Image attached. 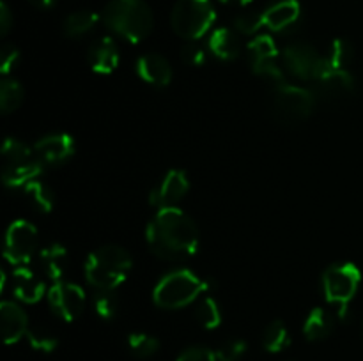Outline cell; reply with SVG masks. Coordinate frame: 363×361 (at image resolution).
Returning <instances> with one entry per match:
<instances>
[{"label": "cell", "mask_w": 363, "mask_h": 361, "mask_svg": "<svg viewBox=\"0 0 363 361\" xmlns=\"http://www.w3.org/2000/svg\"><path fill=\"white\" fill-rule=\"evenodd\" d=\"M149 250L169 262H181L197 253L201 236L194 219L179 207L158 209L145 229Z\"/></svg>", "instance_id": "obj_1"}, {"label": "cell", "mask_w": 363, "mask_h": 361, "mask_svg": "<svg viewBox=\"0 0 363 361\" xmlns=\"http://www.w3.org/2000/svg\"><path fill=\"white\" fill-rule=\"evenodd\" d=\"M131 268L133 258L128 250L117 244H106L89 255L84 273L96 290H116L128 278Z\"/></svg>", "instance_id": "obj_2"}, {"label": "cell", "mask_w": 363, "mask_h": 361, "mask_svg": "<svg viewBox=\"0 0 363 361\" xmlns=\"http://www.w3.org/2000/svg\"><path fill=\"white\" fill-rule=\"evenodd\" d=\"M101 18L110 30L130 42L144 41L155 23L151 7L144 0H110Z\"/></svg>", "instance_id": "obj_3"}, {"label": "cell", "mask_w": 363, "mask_h": 361, "mask_svg": "<svg viewBox=\"0 0 363 361\" xmlns=\"http://www.w3.org/2000/svg\"><path fill=\"white\" fill-rule=\"evenodd\" d=\"M211 289V282L202 280L188 269H177L160 280L155 287L152 299L160 308L165 310H179L194 303L202 292Z\"/></svg>", "instance_id": "obj_4"}, {"label": "cell", "mask_w": 363, "mask_h": 361, "mask_svg": "<svg viewBox=\"0 0 363 361\" xmlns=\"http://www.w3.org/2000/svg\"><path fill=\"white\" fill-rule=\"evenodd\" d=\"M360 283V269L351 262L332 264L323 273V292H325L326 301L335 306L337 315L340 319H346L350 303L357 296Z\"/></svg>", "instance_id": "obj_5"}, {"label": "cell", "mask_w": 363, "mask_h": 361, "mask_svg": "<svg viewBox=\"0 0 363 361\" xmlns=\"http://www.w3.org/2000/svg\"><path fill=\"white\" fill-rule=\"evenodd\" d=\"M216 20L211 0H177L170 14V25L179 38L197 41L204 38Z\"/></svg>", "instance_id": "obj_6"}, {"label": "cell", "mask_w": 363, "mask_h": 361, "mask_svg": "<svg viewBox=\"0 0 363 361\" xmlns=\"http://www.w3.org/2000/svg\"><path fill=\"white\" fill-rule=\"evenodd\" d=\"M315 108V92L298 85L284 84L275 87L273 112L279 122L286 126L301 124L312 115Z\"/></svg>", "instance_id": "obj_7"}, {"label": "cell", "mask_w": 363, "mask_h": 361, "mask_svg": "<svg viewBox=\"0 0 363 361\" xmlns=\"http://www.w3.org/2000/svg\"><path fill=\"white\" fill-rule=\"evenodd\" d=\"M39 246L38 229L27 219H16L11 223L6 234V246L4 255L7 262L16 268L27 265L32 260Z\"/></svg>", "instance_id": "obj_8"}, {"label": "cell", "mask_w": 363, "mask_h": 361, "mask_svg": "<svg viewBox=\"0 0 363 361\" xmlns=\"http://www.w3.org/2000/svg\"><path fill=\"white\" fill-rule=\"evenodd\" d=\"M284 57V66L286 69L293 74L294 78H300V80H315L318 78L319 69L323 66V60L325 57H321L318 53V50L312 45L303 41L291 42L284 48L282 52Z\"/></svg>", "instance_id": "obj_9"}, {"label": "cell", "mask_w": 363, "mask_h": 361, "mask_svg": "<svg viewBox=\"0 0 363 361\" xmlns=\"http://www.w3.org/2000/svg\"><path fill=\"white\" fill-rule=\"evenodd\" d=\"M48 304L53 314L64 322L77 321L85 308V292L71 282H57L48 290Z\"/></svg>", "instance_id": "obj_10"}, {"label": "cell", "mask_w": 363, "mask_h": 361, "mask_svg": "<svg viewBox=\"0 0 363 361\" xmlns=\"http://www.w3.org/2000/svg\"><path fill=\"white\" fill-rule=\"evenodd\" d=\"M190 190V180L183 170H170L149 195V204L156 209L176 207Z\"/></svg>", "instance_id": "obj_11"}, {"label": "cell", "mask_w": 363, "mask_h": 361, "mask_svg": "<svg viewBox=\"0 0 363 361\" xmlns=\"http://www.w3.org/2000/svg\"><path fill=\"white\" fill-rule=\"evenodd\" d=\"M318 92L319 96L328 99H339L351 96L354 92V76L350 73V69H335L323 60V66L319 69L318 78Z\"/></svg>", "instance_id": "obj_12"}, {"label": "cell", "mask_w": 363, "mask_h": 361, "mask_svg": "<svg viewBox=\"0 0 363 361\" xmlns=\"http://www.w3.org/2000/svg\"><path fill=\"white\" fill-rule=\"evenodd\" d=\"M34 154L43 165H62L74 154L73 137L67 133L46 134L35 142Z\"/></svg>", "instance_id": "obj_13"}, {"label": "cell", "mask_w": 363, "mask_h": 361, "mask_svg": "<svg viewBox=\"0 0 363 361\" xmlns=\"http://www.w3.org/2000/svg\"><path fill=\"white\" fill-rule=\"evenodd\" d=\"M87 60L92 71L98 74H110L119 67L121 53L112 38H99L89 46Z\"/></svg>", "instance_id": "obj_14"}, {"label": "cell", "mask_w": 363, "mask_h": 361, "mask_svg": "<svg viewBox=\"0 0 363 361\" xmlns=\"http://www.w3.org/2000/svg\"><path fill=\"white\" fill-rule=\"evenodd\" d=\"M0 328H2L4 342L7 345L16 343L21 336H27L28 317L23 308L13 301H2L0 304Z\"/></svg>", "instance_id": "obj_15"}, {"label": "cell", "mask_w": 363, "mask_h": 361, "mask_svg": "<svg viewBox=\"0 0 363 361\" xmlns=\"http://www.w3.org/2000/svg\"><path fill=\"white\" fill-rule=\"evenodd\" d=\"M45 282L27 265H20L13 271V294L21 303H38L45 296Z\"/></svg>", "instance_id": "obj_16"}, {"label": "cell", "mask_w": 363, "mask_h": 361, "mask_svg": "<svg viewBox=\"0 0 363 361\" xmlns=\"http://www.w3.org/2000/svg\"><path fill=\"white\" fill-rule=\"evenodd\" d=\"M137 74L152 87H167L172 81V67L165 57L147 53L137 60Z\"/></svg>", "instance_id": "obj_17"}, {"label": "cell", "mask_w": 363, "mask_h": 361, "mask_svg": "<svg viewBox=\"0 0 363 361\" xmlns=\"http://www.w3.org/2000/svg\"><path fill=\"white\" fill-rule=\"evenodd\" d=\"M301 7L298 0H280L273 4L262 13L264 27L273 32H286L287 28L294 27L300 20Z\"/></svg>", "instance_id": "obj_18"}, {"label": "cell", "mask_w": 363, "mask_h": 361, "mask_svg": "<svg viewBox=\"0 0 363 361\" xmlns=\"http://www.w3.org/2000/svg\"><path fill=\"white\" fill-rule=\"evenodd\" d=\"M43 163L38 158L25 159V161L9 163L2 170V180L7 188H23L25 184L39 179L43 176Z\"/></svg>", "instance_id": "obj_19"}, {"label": "cell", "mask_w": 363, "mask_h": 361, "mask_svg": "<svg viewBox=\"0 0 363 361\" xmlns=\"http://www.w3.org/2000/svg\"><path fill=\"white\" fill-rule=\"evenodd\" d=\"M39 265L53 282H62L67 271V251L60 244L52 243L39 250Z\"/></svg>", "instance_id": "obj_20"}, {"label": "cell", "mask_w": 363, "mask_h": 361, "mask_svg": "<svg viewBox=\"0 0 363 361\" xmlns=\"http://www.w3.org/2000/svg\"><path fill=\"white\" fill-rule=\"evenodd\" d=\"M208 46L213 55L220 60H234L240 55V41L230 28L220 27L211 32Z\"/></svg>", "instance_id": "obj_21"}, {"label": "cell", "mask_w": 363, "mask_h": 361, "mask_svg": "<svg viewBox=\"0 0 363 361\" xmlns=\"http://www.w3.org/2000/svg\"><path fill=\"white\" fill-rule=\"evenodd\" d=\"M333 326H335L333 315L330 314L326 308L318 306L308 314L307 319H305L303 335L305 338L311 340V342H319V340H325L332 335Z\"/></svg>", "instance_id": "obj_22"}, {"label": "cell", "mask_w": 363, "mask_h": 361, "mask_svg": "<svg viewBox=\"0 0 363 361\" xmlns=\"http://www.w3.org/2000/svg\"><path fill=\"white\" fill-rule=\"evenodd\" d=\"M99 21V14L94 11H77V13L66 16L62 23V30L67 38H82L91 32Z\"/></svg>", "instance_id": "obj_23"}, {"label": "cell", "mask_w": 363, "mask_h": 361, "mask_svg": "<svg viewBox=\"0 0 363 361\" xmlns=\"http://www.w3.org/2000/svg\"><path fill=\"white\" fill-rule=\"evenodd\" d=\"M21 190H23L25 197L30 200V204L34 205L38 211L50 212L53 209V205H55V195H53L52 188L46 183H43V180H32V183L25 184Z\"/></svg>", "instance_id": "obj_24"}, {"label": "cell", "mask_w": 363, "mask_h": 361, "mask_svg": "<svg viewBox=\"0 0 363 361\" xmlns=\"http://www.w3.org/2000/svg\"><path fill=\"white\" fill-rule=\"evenodd\" d=\"M291 343V335L287 326L282 321H273L268 328L262 333V347H264L268 353H282L289 347Z\"/></svg>", "instance_id": "obj_25"}, {"label": "cell", "mask_w": 363, "mask_h": 361, "mask_svg": "<svg viewBox=\"0 0 363 361\" xmlns=\"http://www.w3.org/2000/svg\"><path fill=\"white\" fill-rule=\"evenodd\" d=\"M23 101V87L18 80H6L0 84V110L2 113H13Z\"/></svg>", "instance_id": "obj_26"}, {"label": "cell", "mask_w": 363, "mask_h": 361, "mask_svg": "<svg viewBox=\"0 0 363 361\" xmlns=\"http://www.w3.org/2000/svg\"><path fill=\"white\" fill-rule=\"evenodd\" d=\"M248 55L250 62H261V60H272L279 57V48L272 35L262 34L248 42Z\"/></svg>", "instance_id": "obj_27"}, {"label": "cell", "mask_w": 363, "mask_h": 361, "mask_svg": "<svg viewBox=\"0 0 363 361\" xmlns=\"http://www.w3.org/2000/svg\"><path fill=\"white\" fill-rule=\"evenodd\" d=\"M128 347H130V353L133 356L145 360V357H151L158 353L160 342L147 333H131L128 336Z\"/></svg>", "instance_id": "obj_28"}, {"label": "cell", "mask_w": 363, "mask_h": 361, "mask_svg": "<svg viewBox=\"0 0 363 361\" xmlns=\"http://www.w3.org/2000/svg\"><path fill=\"white\" fill-rule=\"evenodd\" d=\"M353 57L354 50L351 42L346 41V39H335L330 46L328 57H325V59L335 69H347V66L353 62Z\"/></svg>", "instance_id": "obj_29"}, {"label": "cell", "mask_w": 363, "mask_h": 361, "mask_svg": "<svg viewBox=\"0 0 363 361\" xmlns=\"http://www.w3.org/2000/svg\"><path fill=\"white\" fill-rule=\"evenodd\" d=\"M94 308L103 321H113L119 314V297L116 290H98L94 297Z\"/></svg>", "instance_id": "obj_30"}, {"label": "cell", "mask_w": 363, "mask_h": 361, "mask_svg": "<svg viewBox=\"0 0 363 361\" xmlns=\"http://www.w3.org/2000/svg\"><path fill=\"white\" fill-rule=\"evenodd\" d=\"M27 340L30 343V347L38 353L50 354L57 349L59 345V340L53 335L52 331H48L46 328H28L27 331Z\"/></svg>", "instance_id": "obj_31"}, {"label": "cell", "mask_w": 363, "mask_h": 361, "mask_svg": "<svg viewBox=\"0 0 363 361\" xmlns=\"http://www.w3.org/2000/svg\"><path fill=\"white\" fill-rule=\"evenodd\" d=\"M250 64H252V71H254L259 78L269 81V84H273L275 87L287 84L286 74H284L282 67L277 64V59L261 60V62H250Z\"/></svg>", "instance_id": "obj_32"}, {"label": "cell", "mask_w": 363, "mask_h": 361, "mask_svg": "<svg viewBox=\"0 0 363 361\" xmlns=\"http://www.w3.org/2000/svg\"><path fill=\"white\" fill-rule=\"evenodd\" d=\"M197 319L206 329L218 328L222 322V311H220L218 303L213 297H204L197 306Z\"/></svg>", "instance_id": "obj_33"}, {"label": "cell", "mask_w": 363, "mask_h": 361, "mask_svg": "<svg viewBox=\"0 0 363 361\" xmlns=\"http://www.w3.org/2000/svg\"><path fill=\"white\" fill-rule=\"evenodd\" d=\"M32 154H34V149H30L27 144H23L21 140H18V138L7 137L6 140H4L2 156H4V159H6V165L34 158Z\"/></svg>", "instance_id": "obj_34"}, {"label": "cell", "mask_w": 363, "mask_h": 361, "mask_svg": "<svg viewBox=\"0 0 363 361\" xmlns=\"http://www.w3.org/2000/svg\"><path fill=\"white\" fill-rule=\"evenodd\" d=\"M261 27H264V18L257 11H245L234 18V28L243 35L255 34Z\"/></svg>", "instance_id": "obj_35"}, {"label": "cell", "mask_w": 363, "mask_h": 361, "mask_svg": "<svg viewBox=\"0 0 363 361\" xmlns=\"http://www.w3.org/2000/svg\"><path fill=\"white\" fill-rule=\"evenodd\" d=\"M247 353V342L245 340H229L223 342L216 349V360L218 361H238Z\"/></svg>", "instance_id": "obj_36"}, {"label": "cell", "mask_w": 363, "mask_h": 361, "mask_svg": "<svg viewBox=\"0 0 363 361\" xmlns=\"http://www.w3.org/2000/svg\"><path fill=\"white\" fill-rule=\"evenodd\" d=\"M181 57L190 66H202L206 62V50L195 41H190L188 45L183 46L181 50Z\"/></svg>", "instance_id": "obj_37"}, {"label": "cell", "mask_w": 363, "mask_h": 361, "mask_svg": "<svg viewBox=\"0 0 363 361\" xmlns=\"http://www.w3.org/2000/svg\"><path fill=\"white\" fill-rule=\"evenodd\" d=\"M176 361H218L216 353L209 350L208 347H188L186 350L177 356Z\"/></svg>", "instance_id": "obj_38"}, {"label": "cell", "mask_w": 363, "mask_h": 361, "mask_svg": "<svg viewBox=\"0 0 363 361\" xmlns=\"http://www.w3.org/2000/svg\"><path fill=\"white\" fill-rule=\"evenodd\" d=\"M18 59H20V53H18V50L14 48V46H4L2 52H0V73H2L4 76L9 74V71L16 66Z\"/></svg>", "instance_id": "obj_39"}, {"label": "cell", "mask_w": 363, "mask_h": 361, "mask_svg": "<svg viewBox=\"0 0 363 361\" xmlns=\"http://www.w3.org/2000/svg\"><path fill=\"white\" fill-rule=\"evenodd\" d=\"M13 27V14H11L9 7L6 2L0 4V34L6 35Z\"/></svg>", "instance_id": "obj_40"}, {"label": "cell", "mask_w": 363, "mask_h": 361, "mask_svg": "<svg viewBox=\"0 0 363 361\" xmlns=\"http://www.w3.org/2000/svg\"><path fill=\"white\" fill-rule=\"evenodd\" d=\"M30 2L39 9H50V7H53L55 0H30Z\"/></svg>", "instance_id": "obj_41"}, {"label": "cell", "mask_w": 363, "mask_h": 361, "mask_svg": "<svg viewBox=\"0 0 363 361\" xmlns=\"http://www.w3.org/2000/svg\"><path fill=\"white\" fill-rule=\"evenodd\" d=\"M220 2H223V4H236V6H247V4H250L252 0H220Z\"/></svg>", "instance_id": "obj_42"}, {"label": "cell", "mask_w": 363, "mask_h": 361, "mask_svg": "<svg viewBox=\"0 0 363 361\" xmlns=\"http://www.w3.org/2000/svg\"><path fill=\"white\" fill-rule=\"evenodd\" d=\"M362 338H363V326H362Z\"/></svg>", "instance_id": "obj_43"}]
</instances>
